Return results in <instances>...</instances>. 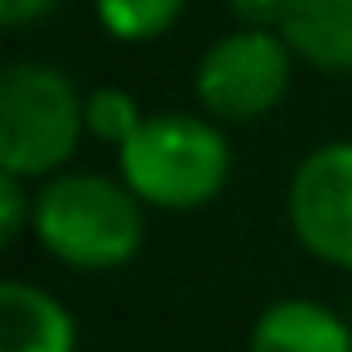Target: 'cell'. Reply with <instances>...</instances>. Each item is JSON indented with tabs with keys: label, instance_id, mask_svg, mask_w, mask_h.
<instances>
[{
	"label": "cell",
	"instance_id": "ba28073f",
	"mask_svg": "<svg viewBox=\"0 0 352 352\" xmlns=\"http://www.w3.org/2000/svg\"><path fill=\"white\" fill-rule=\"evenodd\" d=\"M280 39L318 73H352V0H285Z\"/></svg>",
	"mask_w": 352,
	"mask_h": 352
},
{
	"label": "cell",
	"instance_id": "6da1fadb",
	"mask_svg": "<svg viewBox=\"0 0 352 352\" xmlns=\"http://www.w3.org/2000/svg\"><path fill=\"white\" fill-rule=\"evenodd\" d=\"M34 236L73 270H121L145 241V212L121 179L78 169L34 193Z\"/></svg>",
	"mask_w": 352,
	"mask_h": 352
},
{
	"label": "cell",
	"instance_id": "8992f818",
	"mask_svg": "<svg viewBox=\"0 0 352 352\" xmlns=\"http://www.w3.org/2000/svg\"><path fill=\"white\" fill-rule=\"evenodd\" d=\"M251 352H352V318L318 299H275L256 314Z\"/></svg>",
	"mask_w": 352,
	"mask_h": 352
},
{
	"label": "cell",
	"instance_id": "30bf717a",
	"mask_svg": "<svg viewBox=\"0 0 352 352\" xmlns=\"http://www.w3.org/2000/svg\"><path fill=\"white\" fill-rule=\"evenodd\" d=\"M145 121H150V116L140 111V102H135L126 87H97V92H87V135H97V140L126 150Z\"/></svg>",
	"mask_w": 352,
	"mask_h": 352
},
{
	"label": "cell",
	"instance_id": "4fadbf2b",
	"mask_svg": "<svg viewBox=\"0 0 352 352\" xmlns=\"http://www.w3.org/2000/svg\"><path fill=\"white\" fill-rule=\"evenodd\" d=\"M58 6H63V0H0V20H6L10 30H25V25L54 15Z\"/></svg>",
	"mask_w": 352,
	"mask_h": 352
},
{
	"label": "cell",
	"instance_id": "8fae6325",
	"mask_svg": "<svg viewBox=\"0 0 352 352\" xmlns=\"http://www.w3.org/2000/svg\"><path fill=\"white\" fill-rule=\"evenodd\" d=\"M25 227H34V198L25 193V179L0 174V241H15Z\"/></svg>",
	"mask_w": 352,
	"mask_h": 352
},
{
	"label": "cell",
	"instance_id": "52a82bcc",
	"mask_svg": "<svg viewBox=\"0 0 352 352\" xmlns=\"http://www.w3.org/2000/svg\"><path fill=\"white\" fill-rule=\"evenodd\" d=\"M0 352H78L73 314L30 280L0 285Z\"/></svg>",
	"mask_w": 352,
	"mask_h": 352
},
{
	"label": "cell",
	"instance_id": "9c48e42d",
	"mask_svg": "<svg viewBox=\"0 0 352 352\" xmlns=\"http://www.w3.org/2000/svg\"><path fill=\"white\" fill-rule=\"evenodd\" d=\"M97 25L121 44H150L174 30L184 15V0H92Z\"/></svg>",
	"mask_w": 352,
	"mask_h": 352
},
{
	"label": "cell",
	"instance_id": "3957f363",
	"mask_svg": "<svg viewBox=\"0 0 352 352\" xmlns=\"http://www.w3.org/2000/svg\"><path fill=\"white\" fill-rule=\"evenodd\" d=\"M121 155V184L164 212L212 203L232 179V145L222 126L188 111H155Z\"/></svg>",
	"mask_w": 352,
	"mask_h": 352
},
{
	"label": "cell",
	"instance_id": "7a4b0ae2",
	"mask_svg": "<svg viewBox=\"0 0 352 352\" xmlns=\"http://www.w3.org/2000/svg\"><path fill=\"white\" fill-rule=\"evenodd\" d=\"M87 135V97L58 63L20 58L0 73V174L58 179Z\"/></svg>",
	"mask_w": 352,
	"mask_h": 352
},
{
	"label": "cell",
	"instance_id": "277c9868",
	"mask_svg": "<svg viewBox=\"0 0 352 352\" xmlns=\"http://www.w3.org/2000/svg\"><path fill=\"white\" fill-rule=\"evenodd\" d=\"M294 78V49L275 30H232L212 39L193 68V97L217 121H261L270 116Z\"/></svg>",
	"mask_w": 352,
	"mask_h": 352
},
{
	"label": "cell",
	"instance_id": "5b68a950",
	"mask_svg": "<svg viewBox=\"0 0 352 352\" xmlns=\"http://www.w3.org/2000/svg\"><path fill=\"white\" fill-rule=\"evenodd\" d=\"M285 217L314 261L352 270V140H323L294 164Z\"/></svg>",
	"mask_w": 352,
	"mask_h": 352
},
{
	"label": "cell",
	"instance_id": "7c38bea8",
	"mask_svg": "<svg viewBox=\"0 0 352 352\" xmlns=\"http://www.w3.org/2000/svg\"><path fill=\"white\" fill-rule=\"evenodd\" d=\"M227 10L241 20V30H275L280 34L285 0H227Z\"/></svg>",
	"mask_w": 352,
	"mask_h": 352
}]
</instances>
